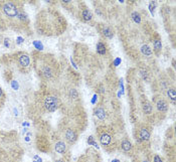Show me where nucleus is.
Segmentation results:
<instances>
[{
	"instance_id": "nucleus-1",
	"label": "nucleus",
	"mask_w": 176,
	"mask_h": 162,
	"mask_svg": "<svg viewBox=\"0 0 176 162\" xmlns=\"http://www.w3.org/2000/svg\"><path fill=\"white\" fill-rule=\"evenodd\" d=\"M37 68V71L39 73V75H41L43 79H49L53 78V75H55V71H53V68L51 67L49 64H46V62H41V64H38L36 66Z\"/></svg>"
},
{
	"instance_id": "nucleus-2",
	"label": "nucleus",
	"mask_w": 176,
	"mask_h": 162,
	"mask_svg": "<svg viewBox=\"0 0 176 162\" xmlns=\"http://www.w3.org/2000/svg\"><path fill=\"white\" fill-rule=\"evenodd\" d=\"M2 9L3 11H4V13L7 16H9V17H15V16L18 15V13L20 11L19 9H18V7L16 6V4L13 2H5L3 4Z\"/></svg>"
},
{
	"instance_id": "nucleus-3",
	"label": "nucleus",
	"mask_w": 176,
	"mask_h": 162,
	"mask_svg": "<svg viewBox=\"0 0 176 162\" xmlns=\"http://www.w3.org/2000/svg\"><path fill=\"white\" fill-rule=\"evenodd\" d=\"M44 106H45L47 111L55 112L57 109V107H58V100H57V98L53 97V96H49L44 100Z\"/></svg>"
},
{
	"instance_id": "nucleus-4",
	"label": "nucleus",
	"mask_w": 176,
	"mask_h": 162,
	"mask_svg": "<svg viewBox=\"0 0 176 162\" xmlns=\"http://www.w3.org/2000/svg\"><path fill=\"white\" fill-rule=\"evenodd\" d=\"M18 62H19L20 67L27 68L30 64V58L27 54H21L18 58Z\"/></svg>"
},
{
	"instance_id": "nucleus-5",
	"label": "nucleus",
	"mask_w": 176,
	"mask_h": 162,
	"mask_svg": "<svg viewBox=\"0 0 176 162\" xmlns=\"http://www.w3.org/2000/svg\"><path fill=\"white\" fill-rule=\"evenodd\" d=\"M66 138L70 143H73L77 140V134L72 129H68L66 132Z\"/></svg>"
},
{
	"instance_id": "nucleus-6",
	"label": "nucleus",
	"mask_w": 176,
	"mask_h": 162,
	"mask_svg": "<svg viewBox=\"0 0 176 162\" xmlns=\"http://www.w3.org/2000/svg\"><path fill=\"white\" fill-rule=\"evenodd\" d=\"M156 106H157V109H158L160 112H166L168 109L167 103H166L164 100H158L156 103Z\"/></svg>"
},
{
	"instance_id": "nucleus-7",
	"label": "nucleus",
	"mask_w": 176,
	"mask_h": 162,
	"mask_svg": "<svg viewBox=\"0 0 176 162\" xmlns=\"http://www.w3.org/2000/svg\"><path fill=\"white\" fill-rule=\"evenodd\" d=\"M55 151L56 152H58V153H64L66 150V144H64V142H62V141H60V142H57L56 144H55Z\"/></svg>"
},
{
	"instance_id": "nucleus-8",
	"label": "nucleus",
	"mask_w": 176,
	"mask_h": 162,
	"mask_svg": "<svg viewBox=\"0 0 176 162\" xmlns=\"http://www.w3.org/2000/svg\"><path fill=\"white\" fill-rule=\"evenodd\" d=\"M100 141H101L102 145H104V146H106V145H109L111 142V136L109 135V134H103V135L101 136V138H100Z\"/></svg>"
},
{
	"instance_id": "nucleus-9",
	"label": "nucleus",
	"mask_w": 176,
	"mask_h": 162,
	"mask_svg": "<svg viewBox=\"0 0 176 162\" xmlns=\"http://www.w3.org/2000/svg\"><path fill=\"white\" fill-rule=\"evenodd\" d=\"M95 113H96V116H97L99 119H101V120H104V119L107 117V115H106V111L103 109V108H101V107H99V108L96 109Z\"/></svg>"
},
{
	"instance_id": "nucleus-10",
	"label": "nucleus",
	"mask_w": 176,
	"mask_h": 162,
	"mask_svg": "<svg viewBox=\"0 0 176 162\" xmlns=\"http://www.w3.org/2000/svg\"><path fill=\"white\" fill-rule=\"evenodd\" d=\"M140 138L144 141H147L150 138V133L147 129H141L140 130Z\"/></svg>"
},
{
	"instance_id": "nucleus-11",
	"label": "nucleus",
	"mask_w": 176,
	"mask_h": 162,
	"mask_svg": "<svg viewBox=\"0 0 176 162\" xmlns=\"http://www.w3.org/2000/svg\"><path fill=\"white\" fill-rule=\"evenodd\" d=\"M122 149H123L124 151H126V152H128V151H130L131 148H132V145H131V143L128 141V140H124L123 142H122Z\"/></svg>"
},
{
	"instance_id": "nucleus-12",
	"label": "nucleus",
	"mask_w": 176,
	"mask_h": 162,
	"mask_svg": "<svg viewBox=\"0 0 176 162\" xmlns=\"http://www.w3.org/2000/svg\"><path fill=\"white\" fill-rule=\"evenodd\" d=\"M93 17L92 15V12L89 10V9H85L84 11H83V18H84L86 21H89V20H91Z\"/></svg>"
},
{
	"instance_id": "nucleus-13",
	"label": "nucleus",
	"mask_w": 176,
	"mask_h": 162,
	"mask_svg": "<svg viewBox=\"0 0 176 162\" xmlns=\"http://www.w3.org/2000/svg\"><path fill=\"white\" fill-rule=\"evenodd\" d=\"M141 51H142V53H143V54H145V56H150V54L152 53L151 49H150V47H148L147 45H142V47H141Z\"/></svg>"
},
{
	"instance_id": "nucleus-14",
	"label": "nucleus",
	"mask_w": 176,
	"mask_h": 162,
	"mask_svg": "<svg viewBox=\"0 0 176 162\" xmlns=\"http://www.w3.org/2000/svg\"><path fill=\"white\" fill-rule=\"evenodd\" d=\"M97 51L98 52L100 53V54H105L106 52V47L103 45V43H101V42H99L97 45Z\"/></svg>"
},
{
	"instance_id": "nucleus-15",
	"label": "nucleus",
	"mask_w": 176,
	"mask_h": 162,
	"mask_svg": "<svg viewBox=\"0 0 176 162\" xmlns=\"http://www.w3.org/2000/svg\"><path fill=\"white\" fill-rule=\"evenodd\" d=\"M168 96H169V98L171 99L172 102H175V98H176V93H175V90L174 89H170L168 90Z\"/></svg>"
},
{
	"instance_id": "nucleus-16",
	"label": "nucleus",
	"mask_w": 176,
	"mask_h": 162,
	"mask_svg": "<svg viewBox=\"0 0 176 162\" xmlns=\"http://www.w3.org/2000/svg\"><path fill=\"white\" fill-rule=\"evenodd\" d=\"M143 110H144V112H145L146 114H150V113H151V111H152V106L150 105V103L146 102L145 104H144Z\"/></svg>"
},
{
	"instance_id": "nucleus-17",
	"label": "nucleus",
	"mask_w": 176,
	"mask_h": 162,
	"mask_svg": "<svg viewBox=\"0 0 176 162\" xmlns=\"http://www.w3.org/2000/svg\"><path fill=\"white\" fill-rule=\"evenodd\" d=\"M104 34H105L107 37H109V38H111L113 36V32H112V30H111L110 28H108V27H106L105 29H104Z\"/></svg>"
},
{
	"instance_id": "nucleus-18",
	"label": "nucleus",
	"mask_w": 176,
	"mask_h": 162,
	"mask_svg": "<svg viewBox=\"0 0 176 162\" xmlns=\"http://www.w3.org/2000/svg\"><path fill=\"white\" fill-rule=\"evenodd\" d=\"M161 47H162V45H161V41L160 40H155V42H154V49H156V51H160L161 49Z\"/></svg>"
},
{
	"instance_id": "nucleus-19",
	"label": "nucleus",
	"mask_w": 176,
	"mask_h": 162,
	"mask_svg": "<svg viewBox=\"0 0 176 162\" xmlns=\"http://www.w3.org/2000/svg\"><path fill=\"white\" fill-rule=\"evenodd\" d=\"M133 19L135 20V21H136V22H140V15H139V13H137V12H134V13H133Z\"/></svg>"
},
{
	"instance_id": "nucleus-20",
	"label": "nucleus",
	"mask_w": 176,
	"mask_h": 162,
	"mask_svg": "<svg viewBox=\"0 0 176 162\" xmlns=\"http://www.w3.org/2000/svg\"><path fill=\"white\" fill-rule=\"evenodd\" d=\"M154 162H162V159H161V158L159 157L158 155H155V157H154Z\"/></svg>"
},
{
	"instance_id": "nucleus-21",
	"label": "nucleus",
	"mask_w": 176,
	"mask_h": 162,
	"mask_svg": "<svg viewBox=\"0 0 176 162\" xmlns=\"http://www.w3.org/2000/svg\"><path fill=\"white\" fill-rule=\"evenodd\" d=\"M4 23H3V21H2V19H0V30H2V29H4Z\"/></svg>"
},
{
	"instance_id": "nucleus-22",
	"label": "nucleus",
	"mask_w": 176,
	"mask_h": 162,
	"mask_svg": "<svg viewBox=\"0 0 176 162\" xmlns=\"http://www.w3.org/2000/svg\"><path fill=\"white\" fill-rule=\"evenodd\" d=\"M1 96H2V89L0 88V98H1Z\"/></svg>"
},
{
	"instance_id": "nucleus-23",
	"label": "nucleus",
	"mask_w": 176,
	"mask_h": 162,
	"mask_svg": "<svg viewBox=\"0 0 176 162\" xmlns=\"http://www.w3.org/2000/svg\"><path fill=\"white\" fill-rule=\"evenodd\" d=\"M55 162H64V161H62V160H57V161H55Z\"/></svg>"
},
{
	"instance_id": "nucleus-24",
	"label": "nucleus",
	"mask_w": 176,
	"mask_h": 162,
	"mask_svg": "<svg viewBox=\"0 0 176 162\" xmlns=\"http://www.w3.org/2000/svg\"><path fill=\"white\" fill-rule=\"evenodd\" d=\"M113 162H119V160H114Z\"/></svg>"
},
{
	"instance_id": "nucleus-25",
	"label": "nucleus",
	"mask_w": 176,
	"mask_h": 162,
	"mask_svg": "<svg viewBox=\"0 0 176 162\" xmlns=\"http://www.w3.org/2000/svg\"><path fill=\"white\" fill-rule=\"evenodd\" d=\"M143 162H149V161H148V160H145V161H143Z\"/></svg>"
}]
</instances>
